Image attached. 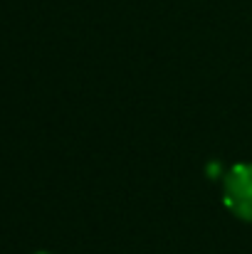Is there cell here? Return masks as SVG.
<instances>
[{
  "mask_svg": "<svg viewBox=\"0 0 252 254\" xmlns=\"http://www.w3.org/2000/svg\"><path fill=\"white\" fill-rule=\"evenodd\" d=\"M37 254H50V252H37Z\"/></svg>",
  "mask_w": 252,
  "mask_h": 254,
  "instance_id": "obj_2",
  "label": "cell"
},
{
  "mask_svg": "<svg viewBox=\"0 0 252 254\" xmlns=\"http://www.w3.org/2000/svg\"><path fill=\"white\" fill-rule=\"evenodd\" d=\"M223 202L235 217L252 222V163H238L228 170L223 183Z\"/></svg>",
  "mask_w": 252,
  "mask_h": 254,
  "instance_id": "obj_1",
  "label": "cell"
}]
</instances>
